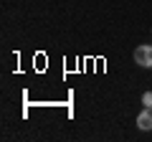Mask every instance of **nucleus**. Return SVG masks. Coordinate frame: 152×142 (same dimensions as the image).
<instances>
[{
  "label": "nucleus",
  "instance_id": "f257e3e1",
  "mask_svg": "<svg viewBox=\"0 0 152 142\" xmlns=\"http://www.w3.org/2000/svg\"><path fill=\"white\" fill-rule=\"evenodd\" d=\"M134 61L137 66H142V69H152V46L150 43H142L134 48Z\"/></svg>",
  "mask_w": 152,
  "mask_h": 142
},
{
  "label": "nucleus",
  "instance_id": "f03ea898",
  "mask_svg": "<svg viewBox=\"0 0 152 142\" xmlns=\"http://www.w3.org/2000/svg\"><path fill=\"white\" fill-rule=\"evenodd\" d=\"M137 130H142V132L152 130V107H145V109L137 114Z\"/></svg>",
  "mask_w": 152,
  "mask_h": 142
},
{
  "label": "nucleus",
  "instance_id": "7ed1b4c3",
  "mask_svg": "<svg viewBox=\"0 0 152 142\" xmlns=\"http://www.w3.org/2000/svg\"><path fill=\"white\" fill-rule=\"evenodd\" d=\"M142 107H152V91H145V94H142Z\"/></svg>",
  "mask_w": 152,
  "mask_h": 142
}]
</instances>
